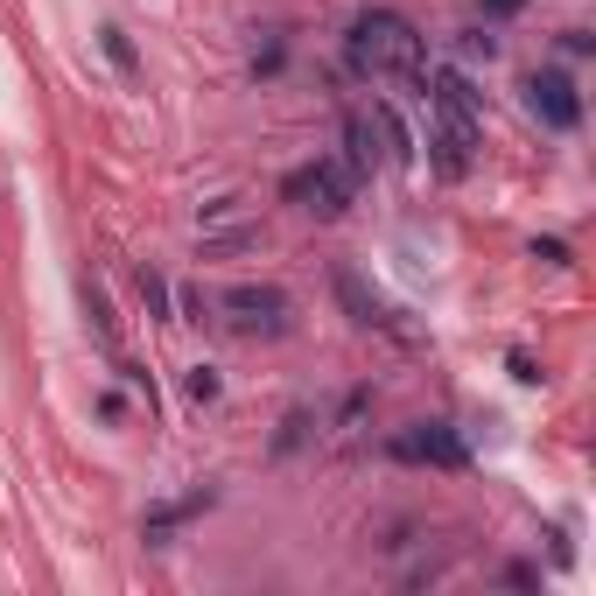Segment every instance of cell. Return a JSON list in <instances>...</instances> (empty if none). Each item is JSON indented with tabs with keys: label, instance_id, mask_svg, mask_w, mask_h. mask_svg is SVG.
<instances>
[{
	"label": "cell",
	"instance_id": "5bb4252c",
	"mask_svg": "<svg viewBox=\"0 0 596 596\" xmlns=\"http://www.w3.org/2000/svg\"><path fill=\"white\" fill-rule=\"evenodd\" d=\"M456 56H485V64H491V56H498V35H491V29H464V35H456Z\"/></svg>",
	"mask_w": 596,
	"mask_h": 596
},
{
	"label": "cell",
	"instance_id": "7c38bea8",
	"mask_svg": "<svg viewBox=\"0 0 596 596\" xmlns=\"http://www.w3.org/2000/svg\"><path fill=\"white\" fill-rule=\"evenodd\" d=\"M372 127L387 133V148H393V162H414V133H408V120H400L393 106H372Z\"/></svg>",
	"mask_w": 596,
	"mask_h": 596
},
{
	"label": "cell",
	"instance_id": "5b68a950",
	"mask_svg": "<svg viewBox=\"0 0 596 596\" xmlns=\"http://www.w3.org/2000/svg\"><path fill=\"white\" fill-rule=\"evenodd\" d=\"M527 112L541 127H554V133H575L583 127V91H575L568 71H533L527 78Z\"/></svg>",
	"mask_w": 596,
	"mask_h": 596
},
{
	"label": "cell",
	"instance_id": "6da1fadb",
	"mask_svg": "<svg viewBox=\"0 0 596 596\" xmlns=\"http://www.w3.org/2000/svg\"><path fill=\"white\" fill-rule=\"evenodd\" d=\"M421 99L435 106V127H429V148H435V176H470V155H477V133H485V99L477 85L464 78L456 64H442L435 78H421Z\"/></svg>",
	"mask_w": 596,
	"mask_h": 596
},
{
	"label": "cell",
	"instance_id": "9a60e30c",
	"mask_svg": "<svg viewBox=\"0 0 596 596\" xmlns=\"http://www.w3.org/2000/svg\"><path fill=\"white\" fill-rule=\"evenodd\" d=\"M183 393H189V400H218V372H210V365H189Z\"/></svg>",
	"mask_w": 596,
	"mask_h": 596
},
{
	"label": "cell",
	"instance_id": "7a4b0ae2",
	"mask_svg": "<svg viewBox=\"0 0 596 596\" xmlns=\"http://www.w3.org/2000/svg\"><path fill=\"white\" fill-rule=\"evenodd\" d=\"M344 56H351L358 78H414L421 85V64H429V43H421V29L408 14L393 8H365L351 35H344Z\"/></svg>",
	"mask_w": 596,
	"mask_h": 596
},
{
	"label": "cell",
	"instance_id": "ba28073f",
	"mask_svg": "<svg viewBox=\"0 0 596 596\" xmlns=\"http://www.w3.org/2000/svg\"><path fill=\"white\" fill-rule=\"evenodd\" d=\"M337 295H344V310H351L358 323H379V330H387V323H393V310H387V302H379L372 288H365V281L351 274V267H344V274H337Z\"/></svg>",
	"mask_w": 596,
	"mask_h": 596
},
{
	"label": "cell",
	"instance_id": "e0dca14e",
	"mask_svg": "<svg viewBox=\"0 0 596 596\" xmlns=\"http://www.w3.org/2000/svg\"><path fill=\"white\" fill-rule=\"evenodd\" d=\"M477 8H485V14H519L527 0H477Z\"/></svg>",
	"mask_w": 596,
	"mask_h": 596
},
{
	"label": "cell",
	"instance_id": "3957f363",
	"mask_svg": "<svg viewBox=\"0 0 596 596\" xmlns=\"http://www.w3.org/2000/svg\"><path fill=\"white\" fill-rule=\"evenodd\" d=\"M281 197H288V204H302V210H316V218H344V210L358 204V176H351V169H344L337 155H323V162L288 169Z\"/></svg>",
	"mask_w": 596,
	"mask_h": 596
},
{
	"label": "cell",
	"instance_id": "8992f818",
	"mask_svg": "<svg viewBox=\"0 0 596 596\" xmlns=\"http://www.w3.org/2000/svg\"><path fill=\"white\" fill-rule=\"evenodd\" d=\"M393 456L400 464H435V470H464L470 464L464 435H456L449 421H414L408 435H393Z\"/></svg>",
	"mask_w": 596,
	"mask_h": 596
},
{
	"label": "cell",
	"instance_id": "277c9868",
	"mask_svg": "<svg viewBox=\"0 0 596 596\" xmlns=\"http://www.w3.org/2000/svg\"><path fill=\"white\" fill-rule=\"evenodd\" d=\"M218 310H225V323H232L239 337H281L288 330V295H281V288L239 281V288H225V295H218Z\"/></svg>",
	"mask_w": 596,
	"mask_h": 596
},
{
	"label": "cell",
	"instance_id": "2e32d148",
	"mask_svg": "<svg viewBox=\"0 0 596 596\" xmlns=\"http://www.w3.org/2000/svg\"><path fill=\"white\" fill-rule=\"evenodd\" d=\"M533 260H548V267H568V246H562V239H533Z\"/></svg>",
	"mask_w": 596,
	"mask_h": 596
},
{
	"label": "cell",
	"instance_id": "52a82bcc",
	"mask_svg": "<svg viewBox=\"0 0 596 596\" xmlns=\"http://www.w3.org/2000/svg\"><path fill=\"white\" fill-rule=\"evenodd\" d=\"M337 162L351 169L358 183L379 169V133H372V120H365V112H351V120H344V155H337Z\"/></svg>",
	"mask_w": 596,
	"mask_h": 596
},
{
	"label": "cell",
	"instance_id": "30bf717a",
	"mask_svg": "<svg viewBox=\"0 0 596 596\" xmlns=\"http://www.w3.org/2000/svg\"><path fill=\"white\" fill-rule=\"evenodd\" d=\"M99 50H106V64L120 71V78H141V50H133V35H127L120 22H106V29H99Z\"/></svg>",
	"mask_w": 596,
	"mask_h": 596
},
{
	"label": "cell",
	"instance_id": "9c48e42d",
	"mask_svg": "<svg viewBox=\"0 0 596 596\" xmlns=\"http://www.w3.org/2000/svg\"><path fill=\"white\" fill-rule=\"evenodd\" d=\"M210 498H218V491H189V498H176V506H162V512H148V541H169V533H176V527H183V519H197V512L210 506Z\"/></svg>",
	"mask_w": 596,
	"mask_h": 596
},
{
	"label": "cell",
	"instance_id": "4fadbf2b",
	"mask_svg": "<svg viewBox=\"0 0 596 596\" xmlns=\"http://www.w3.org/2000/svg\"><path fill=\"white\" fill-rule=\"evenodd\" d=\"M133 281H141V302H148V316H155V323H176V316H169V310H176V295H169V281L155 274V267H141Z\"/></svg>",
	"mask_w": 596,
	"mask_h": 596
},
{
	"label": "cell",
	"instance_id": "8fae6325",
	"mask_svg": "<svg viewBox=\"0 0 596 596\" xmlns=\"http://www.w3.org/2000/svg\"><path fill=\"white\" fill-rule=\"evenodd\" d=\"M85 310H91V330H99V344H106V351H120V316H112V302H106L99 281H85Z\"/></svg>",
	"mask_w": 596,
	"mask_h": 596
}]
</instances>
